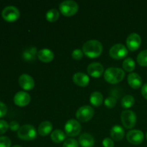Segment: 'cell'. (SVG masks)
Wrapping results in <instances>:
<instances>
[{"instance_id": "ba28073f", "label": "cell", "mask_w": 147, "mask_h": 147, "mask_svg": "<svg viewBox=\"0 0 147 147\" xmlns=\"http://www.w3.org/2000/svg\"><path fill=\"white\" fill-rule=\"evenodd\" d=\"M94 110L90 106H83L76 112V118L81 122H88L93 118Z\"/></svg>"}, {"instance_id": "74e56055", "label": "cell", "mask_w": 147, "mask_h": 147, "mask_svg": "<svg viewBox=\"0 0 147 147\" xmlns=\"http://www.w3.org/2000/svg\"><path fill=\"white\" fill-rule=\"evenodd\" d=\"M146 139H147V133H146Z\"/></svg>"}, {"instance_id": "4dcf8cb0", "label": "cell", "mask_w": 147, "mask_h": 147, "mask_svg": "<svg viewBox=\"0 0 147 147\" xmlns=\"http://www.w3.org/2000/svg\"><path fill=\"white\" fill-rule=\"evenodd\" d=\"M11 140L7 136H0V147H10Z\"/></svg>"}, {"instance_id": "8d00e7d4", "label": "cell", "mask_w": 147, "mask_h": 147, "mask_svg": "<svg viewBox=\"0 0 147 147\" xmlns=\"http://www.w3.org/2000/svg\"><path fill=\"white\" fill-rule=\"evenodd\" d=\"M12 147H22V146H20V145H14V146H13Z\"/></svg>"}, {"instance_id": "1f68e13d", "label": "cell", "mask_w": 147, "mask_h": 147, "mask_svg": "<svg viewBox=\"0 0 147 147\" xmlns=\"http://www.w3.org/2000/svg\"><path fill=\"white\" fill-rule=\"evenodd\" d=\"M9 128V124L6 121L0 120V135L5 134Z\"/></svg>"}, {"instance_id": "836d02e7", "label": "cell", "mask_w": 147, "mask_h": 147, "mask_svg": "<svg viewBox=\"0 0 147 147\" xmlns=\"http://www.w3.org/2000/svg\"><path fill=\"white\" fill-rule=\"evenodd\" d=\"M103 146L104 147H113L114 146V142L110 138H105L102 142Z\"/></svg>"}, {"instance_id": "cb8c5ba5", "label": "cell", "mask_w": 147, "mask_h": 147, "mask_svg": "<svg viewBox=\"0 0 147 147\" xmlns=\"http://www.w3.org/2000/svg\"><path fill=\"white\" fill-rule=\"evenodd\" d=\"M46 20L50 22H54L57 21L60 17V14L59 11L55 9H51L48 10L45 14Z\"/></svg>"}, {"instance_id": "83f0119b", "label": "cell", "mask_w": 147, "mask_h": 147, "mask_svg": "<svg viewBox=\"0 0 147 147\" xmlns=\"http://www.w3.org/2000/svg\"><path fill=\"white\" fill-rule=\"evenodd\" d=\"M117 103V100L113 96H109L104 100V104L109 109H113Z\"/></svg>"}, {"instance_id": "484cf974", "label": "cell", "mask_w": 147, "mask_h": 147, "mask_svg": "<svg viewBox=\"0 0 147 147\" xmlns=\"http://www.w3.org/2000/svg\"><path fill=\"white\" fill-rule=\"evenodd\" d=\"M135 67H136V64L133 59H131V57L125 59L123 63V68L126 72H132L134 70Z\"/></svg>"}, {"instance_id": "3957f363", "label": "cell", "mask_w": 147, "mask_h": 147, "mask_svg": "<svg viewBox=\"0 0 147 147\" xmlns=\"http://www.w3.org/2000/svg\"><path fill=\"white\" fill-rule=\"evenodd\" d=\"M17 136L21 140L32 141L37 137V131L32 125L25 124L19 129Z\"/></svg>"}, {"instance_id": "52a82bcc", "label": "cell", "mask_w": 147, "mask_h": 147, "mask_svg": "<svg viewBox=\"0 0 147 147\" xmlns=\"http://www.w3.org/2000/svg\"><path fill=\"white\" fill-rule=\"evenodd\" d=\"M111 57L115 60H121L126 57L128 55V49L123 44H116L112 46L109 51Z\"/></svg>"}, {"instance_id": "4fadbf2b", "label": "cell", "mask_w": 147, "mask_h": 147, "mask_svg": "<svg viewBox=\"0 0 147 147\" xmlns=\"http://www.w3.org/2000/svg\"><path fill=\"white\" fill-rule=\"evenodd\" d=\"M19 84L24 90H30L34 87V80L28 74H22L19 78Z\"/></svg>"}, {"instance_id": "2e32d148", "label": "cell", "mask_w": 147, "mask_h": 147, "mask_svg": "<svg viewBox=\"0 0 147 147\" xmlns=\"http://www.w3.org/2000/svg\"><path fill=\"white\" fill-rule=\"evenodd\" d=\"M128 83L134 89H138L142 86V79L136 73H131L128 76Z\"/></svg>"}, {"instance_id": "e575fe53", "label": "cell", "mask_w": 147, "mask_h": 147, "mask_svg": "<svg viewBox=\"0 0 147 147\" xmlns=\"http://www.w3.org/2000/svg\"><path fill=\"white\" fill-rule=\"evenodd\" d=\"M9 129H11L12 131H18L19 129H20V124H19L18 122H17L16 121H11V123H9Z\"/></svg>"}, {"instance_id": "603a6c76", "label": "cell", "mask_w": 147, "mask_h": 147, "mask_svg": "<svg viewBox=\"0 0 147 147\" xmlns=\"http://www.w3.org/2000/svg\"><path fill=\"white\" fill-rule=\"evenodd\" d=\"M65 137L66 135L60 129H56V130H55L54 131L52 132L51 136H50L51 140L54 143L56 144H60L61 142H63L65 139Z\"/></svg>"}, {"instance_id": "e0dca14e", "label": "cell", "mask_w": 147, "mask_h": 147, "mask_svg": "<svg viewBox=\"0 0 147 147\" xmlns=\"http://www.w3.org/2000/svg\"><path fill=\"white\" fill-rule=\"evenodd\" d=\"M37 58L43 63H50L54 59V53L49 49H42L40 51H38Z\"/></svg>"}, {"instance_id": "ac0fdd59", "label": "cell", "mask_w": 147, "mask_h": 147, "mask_svg": "<svg viewBox=\"0 0 147 147\" xmlns=\"http://www.w3.org/2000/svg\"><path fill=\"white\" fill-rule=\"evenodd\" d=\"M37 54L38 51L35 47H29L23 52L22 58L25 61L33 62L37 57Z\"/></svg>"}, {"instance_id": "d6a6232c", "label": "cell", "mask_w": 147, "mask_h": 147, "mask_svg": "<svg viewBox=\"0 0 147 147\" xmlns=\"http://www.w3.org/2000/svg\"><path fill=\"white\" fill-rule=\"evenodd\" d=\"M7 113V107L3 102L0 101V119L4 117Z\"/></svg>"}, {"instance_id": "f546056e", "label": "cell", "mask_w": 147, "mask_h": 147, "mask_svg": "<svg viewBox=\"0 0 147 147\" xmlns=\"http://www.w3.org/2000/svg\"><path fill=\"white\" fill-rule=\"evenodd\" d=\"M63 147H79V144L76 139H68L64 142Z\"/></svg>"}, {"instance_id": "7402d4cb", "label": "cell", "mask_w": 147, "mask_h": 147, "mask_svg": "<svg viewBox=\"0 0 147 147\" xmlns=\"http://www.w3.org/2000/svg\"><path fill=\"white\" fill-rule=\"evenodd\" d=\"M103 101V96L101 93L95 91L91 93L90 96V102L95 107H98L102 104Z\"/></svg>"}, {"instance_id": "6da1fadb", "label": "cell", "mask_w": 147, "mask_h": 147, "mask_svg": "<svg viewBox=\"0 0 147 147\" xmlns=\"http://www.w3.org/2000/svg\"><path fill=\"white\" fill-rule=\"evenodd\" d=\"M83 52L89 58H96L101 55L103 45L98 40H88L83 44Z\"/></svg>"}, {"instance_id": "30bf717a", "label": "cell", "mask_w": 147, "mask_h": 147, "mask_svg": "<svg viewBox=\"0 0 147 147\" xmlns=\"http://www.w3.org/2000/svg\"><path fill=\"white\" fill-rule=\"evenodd\" d=\"M126 139H127L128 142L131 144L139 145L143 142L144 135L142 131L133 129L128 132L126 134Z\"/></svg>"}, {"instance_id": "8fae6325", "label": "cell", "mask_w": 147, "mask_h": 147, "mask_svg": "<svg viewBox=\"0 0 147 147\" xmlns=\"http://www.w3.org/2000/svg\"><path fill=\"white\" fill-rule=\"evenodd\" d=\"M142 39L137 33H131L126 39V46L130 51H136L140 47Z\"/></svg>"}, {"instance_id": "7c38bea8", "label": "cell", "mask_w": 147, "mask_h": 147, "mask_svg": "<svg viewBox=\"0 0 147 147\" xmlns=\"http://www.w3.org/2000/svg\"><path fill=\"white\" fill-rule=\"evenodd\" d=\"M31 98L30 94L25 91H19L14 97V104L20 107H24L30 103Z\"/></svg>"}, {"instance_id": "d4e9b609", "label": "cell", "mask_w": 147, "mask_h": 147, "mask_svg": "<svg viewBox=\"0 0 147 147\" xmlns=\"http://www.w3.org/2000/svg\"><path fill=\"white\" fill-rule=\"evenodd\" d=\"M134 98L132 96H131V95H126L121 100L122 107L126 109H130L131 107H132L134 105Z\"/></svg>"}, {"instance_id": "8992f818", "label": "cell", "mask_w": 147, "mask_h": 147, "mask_svg": "<svg viewBox=\"0 0 147 147\" xmlns=\"http://www.w3.org/2000/svg\"><path fill=\"white\" fill-rule=\"evenodd\" d=\"M20 16V11L17 7L14 6L6 7L1 11V17L8 22H14L17 21Z\"/></svg>"}, {"instance_id": "d6986e66", "label": "cell", "mask_w": 147, "mask_h": 147, "mask_svg": "<svg viewBox=\"0 0 147 147\" xmlns=\"http://www.w3.org/2000/svg\"><path fill=\"white\" fill-rule=\"evenodd\" d=\"M124 129L119 125H115L111 129V136L113 140L117 142L122 140L124 137Z\"/></svg>"}, {"instance_id": "44dd1931", "label": "cell", "mask_w": 147, "mask_h": 147, "mask_svg": "<svg viewBox=\"0 0 147 147\" xmlns=\"http://www.w3.org/2000/svg\"><path fill=\"white\" fill-rule=\"evenodd\" d=\"M52 130H53V124L51 122L48 121H45L39 125L37 132L40 136H45L50 134Z\"/></svg>"}, {"instance_id": "4316f807", "label": "cell", "mask_w": 147, "mask_h": 147, "mask_svg": "<svg viewBox=\"0 0 147 147\" xmlns=\"http://www.w3.org/2000/svg\"><path fill=\"white\" fill-rule=\"evenodd\" d=\"M137 63L143 67L147 66V50H144L139 53L137 56Z\"/></svg>"}, {"instance_id": "9c48e42d", "label": "cell", "mask_w": 147, "mask_h": 147, "mask_svg": "<svg viewBox=\"0 0 147 147\" xmlns=\"http://www.w3.org/2000/svg\"><path fill=\"white\" fill-rule=\"evenodd\" d=\"M80 131H81V125L75 119L68 120L65 125V131L67 136L70 137L78 136L80 134Z\"/></svg>"}, {"instance_id": "f1b7e54d", "label": "cell", "mask_w": 147, "mask_h": 147, "mask_svg": "<svg viewBox=\"0 0 147 147\" xmlns=\"http://www.w3.org/2000/svg\"><path fill=\"white\" fill-rule=\"evenodd\" d=\"M83 54L84 53H83V50H81L80 49H76L72 53V57L76 60H81L83 57Z\"/></svg>"}, {"instance_id": "7a4b0ae2", "label": "cell", "mask_w": 147, "mask_h": 147, "mask_svg": "<svg viewBox=\"0 0 147 147\" xmlns=\"http://www.w3.org/2000/svg\"><path fill=\"white\" fill-rule=\"evenodd\" d=\"M125 72L119 67H109L105 71L104 79L111 84H117L123 80Z\"/></svg>"}, {"instance_id": "277c9868", "label": "cell", "mask_w": 147, "mask_h": 147, "mask_svg": "<svg viewBox=\"0 0 147 147\" xmlns=\"http://www.w3.org/2000/svg\"><path fill=\"white\" fill-rule=\"evenodd\" d=\"M59 9L62 14L66 17H71L77 13L78 10V4L73 0H66L59 5Z\"/></svg>"}, {"instance_id": "9a60e30c", "label": "cell", "mask_w": 147, "mask_h": 147, "mask_svg": "<svg viewBox=\"0 0 147 147\" xmlns=\"http://www.w3.org/2000/svg\"><path fill=\"white\" fill-rule=\"evenodd\" d=\"M73 80L75 84L80 87H86L89 84L90 78L86 74L83 73H76L73 76Z\"/></svg>"}, {"instance_id": "5bb4252c", "label": "cell", "mask_w": 147, "mask_h": 147, "mask_svg": "<svg viewBox=\"0 0 147 147\" xmlns=\"http://www.w3.org/2000/svg\"><path fill=\"white\" fill-rule=\"evenodd\" d=\"M88 73L93 78H99L103 75L104 67L100 63H93L88 66Z\"/></svg>"}, {"instance_id": "ffe728a7", "label": "cell", "mask_w": 147, "mask_h": 147, "mask_svg": "<svg viewBox=\"0 0 147 147\" xmlns=\"http://www.w3.org/2000/svg\"><path fill=\"white\" fill-rule=\"evenodd\" d=\"M79 144L82 147H93L94 146L95 140L90 134L84 133L79 137Z\"/></svg>"}, {"instance_id": "5b68a950", "label": "cell", "mask_w": 147, "mask_h": 147, "mask_svg": "<svg viewBox=\"0 0 147 147\" xmlns=\"http://www.w3.org/2000/svg\"><path fill=\"white\" fill-rule=\"evenodd\" d=\"M122 124L126 129H131L135 126L136 123V113L131 110H125L121 116Z\"/></svg>"}, {"instance_id": "d590c367", "label": "cell", "mask_w": 147, "mask_h": 147, "mask_svg": "<svg viewBox=\"0 0 147 147\" xmlns=\"http://www.w3.org/2000/svg\"><path fill=\"white\" fill-rule=\"evenodd\" d=\"M142 94L143 97L147 100V83L144 85L142 88Z\"/></svg>"}]
</instances>
